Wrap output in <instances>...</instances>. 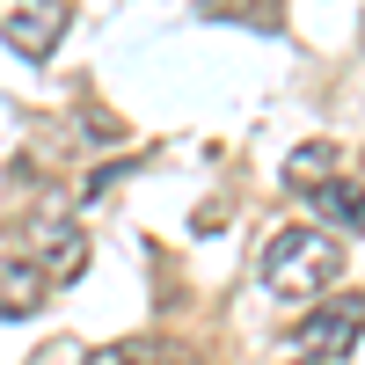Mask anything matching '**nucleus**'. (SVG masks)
<instances>
[{"label": "nucleus", "mask_w": 365, "mask_h": 365, "mask_svg": "<svg viewBox=\"0 0 365 365\" xmlns=\"http://www.w3.org/2000/svg\"><path fill=\"white\" fill-rule=\"evenodd\" d=\"M307 205L322 212L329 227H344V234H365V190H358V182H344V175H329L322 190H307Z\"/></svg>", "instance_id": "nucleus-6"}, {"label": "nucleus", "mask_w": 365, "mask_h": 365, "mask_svg": "<svg viewBox=\"0 0 365 365\" xmlns=\"http://www.w3.org/2000/svg\"><path fill=\"white\" fill-rule=\"evenodd\" d=\"M329 168H336V154H329V146H299V154L285 161V182H292V190H322Z\"/></svg>", "instance_id": "nucleus-8"}, {"label": "nucleus", "mask_w": 365, "mask_h": 365, "mask_svg": "<svg viewBox=\"0 0 365 365\" xmlns=\"http://www.w3.org/2000/svg\"><path fill=\"white\" fill-rule=\"evenodd\" d=\"M66 37V15L51 0H0V44H15L22 58H51Z\"/></svg>", "instance_id": "nucleus-4"}, {"label": "nucleus", "mask_w": 365, "mask_h": 365, "mask_svg": "<svg viewBox=\"0 0 365 365\" xmlns=\"http://www.w3.org/2000/svg\"><path fill=\"white\" fill-rule=\"evenodd\" d=\"M88 365H175V351L161 336H117L103 351H88Z\"/></svg>", "instance_id": "nucleus-7"}, {"label": "nucleus", "mask_w": 365, "mask_h": 365, "mask_svg": "<svg viewBox=\"0 0 365 365\" xmlns=\"http://www.w3.org/2000/svg\"><path fill=\"white\" fill-rule=\"evenodd\" d=\"M22 249L37 256V270H44L51 285H66V278H81V270H88V234H81L73 220H58V212H29Z\"/></svg>", "instance_id": "nucleus-2"}, {"label": "nucleus", "mask_w": 365, "mask_h": 365, "mask_svg": "<svg viewBox=\"0 0 365 365\" xmlns=\"http://www.w3.org/2000/svg\"><path fill=\"white\" fill-rule=\"evenodd\" d=\"M336 241H329L322 227H285V234H270V249H263V285L278 292V299H314L336 285Z\"/></svg>", "instance_id": "nucleus-1"}, {"label": "nucleus", "mask_w": 365, "mask_h": 365, "mask_svg": "<svg viewBox=\"0 0 365 365\" xmlns=\"http://www.w3.org/2000/svg\"><path fill=\"white\" fill-rule=\"evenodd\" d=\"M44 270H37V256H29V249H15V241H8V249H0V322H15V314H29V307H37V299H44Z\"/></svg>", "instance_id": "nucleus-5"}, {"label": "nucleus", "mask_w": 365, "mask_h": 365, "mask_svg": "<svg viewBox=\"0 0 365 365\" xmlns=\"http://www.w3.org/2000/svg\"><path fill=\"white\" fill-rule=\"evenodd\" d=\"M358 329H365V292H336V299H322V307L292 329V344L307 358H336V351L358 344Z\"/></svg>", "instance_id": "nucleus-3"}]
</instances>
